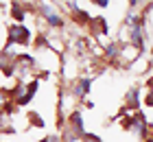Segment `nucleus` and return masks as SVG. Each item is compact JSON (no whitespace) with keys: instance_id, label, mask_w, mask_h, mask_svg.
Wrapping results in <instances>:
<instances>
[{"instance_id":"2","label":"nucleus","mask_w":153,"mask_h":142,"mask_svg":"<svg viewBox=\"0 0 153 142\" xmlns=\"http://www.w3.org/2000/svg\"><path fill=\"white\" fill-rule=\"evenodd\" d=\"M39 11H42V16L48 20V24H51V26H59V24H61V16H59V11H57V9H53V4H48L46 0L39 4Z\"/></svg>"},{"instance_id":"7","label":"nucleus","mask_w":153,"mask_h":142,"mask_svg":"<svg viewBox=\"0 0 153 142\" xmlns=\"http://www.w3.org/2000/svg\"><path fill=\"white\" fill-rule=\"evenodd\" d=\"M127 103L131 105V107H138V90H131L127 94Z\"/></svg>"},{"instance_id":"12","label":"nucleus","mask_w":153,"mask_h":142,"mask_svg":"<svg viewBox=\"0 0 153 142\" xmlns=\"http://www.w3.org/2000/svg\"><path fill=\"white\" fill-rule=\"evenodd\" d=\"M2 103H4V94L0 92V105H2Z\"/></svg>"},{"instance_id":"11","label":"nucleus","mask_w":153,"mask_h":142,"mask_svg":"<svg viewBox=\"0 0 153 142\" xmlns=\"http://www.w3.org/2000/svg\"><path fill=\"white\" fill-rule=\"evenodd\" d=\"M90 142H101V138H96V136H85Z\"/></svg>"},{"instance_id":"9","label":"nucleus","mask_w":153,"mask_h":142,"mask_svg":"<svg viewBox=\"0 0 153 142\" xmlns=\"http://www.w3.org/2000/svg\"><path fill=\"white\" fill-rule=\"evenodd\" d=\"M46 142H61V140H59L57 136H48V138H46Z\"/></svg>"},{"instance_id":"5","label":"nucleus","mask_w":153,"mask_h":142,"mask_svg":"<svg viewBox=\"0 0 153 142\" xmlns=\"http://www.w3.org/2000/svg\"><path fill=\"white\" fill-rule=\"evenodd\" d=\"M70 123H72V131H76V136H85V129H83V120H81V114L74 112L70 116Z\"/></svg>"},{"instance_id":"13","label":"nucleus","mask_w":153,"mask_h":142,"mask_svg":"<svg viewBox=\"0 0 153 142\" xmlns=\"http://www.w3.org/2000/svg\"><path fill=\"white\" fill-rule=\"evenodd\" d=\"M147 142H153V140H147Z\"/></svg>"},{"instance_id":"1","label":"nucleus","mask_w":153,"mask_h":142,"mask_svg":"<svg viewBox=\"0 0 153 142\" xmlns=\"http://www.w3.org/2000/svg\"><path fill=\"white\" fill-rule=\"evenodd\" d=\"M29 42V31L24 24H13L9 28V44H26Z\"/></svg>"},{"instance_id":"6","label":"nucleus","mask_w":153,"mask_h":142,"mask_svg":"<svg viewBox=\"0 0 153 142\" xmlns=\"http://www.w3.org/2000/svg\"><path fill=\"white\" fill-rule=\"evenodd\" d=\"M90 85H92V81H90V79H83V81H81V85L76 88V96H83V94H88Z\"/></svg>"},{"instance_id":"4","label":"nucleus","mask_w":153,"mask_h":142,"mask_svg":"<svg viewBox=\"0 0 153 142\" xmlns=\"http://www.w3.org/2000/svg\"><path fill=\"white\" fill-rule=\"evenodd\" d=\"M129 31H131V42L138 46V48H142V24H131L129 26Z\"/></svg>"},{"instance_id":"10","label":"nucleus","mask_w":153,"mask_h":142,"mask_svg":"<svg viewBox=\"0 0 153 142\" xmlns=\"http://www.w3.org/2000/svg\"><path fill=\"white\" fill-rule=\"evenodd\" d=\"M94 2L99 4V7H107V2H109V0H94Z\"/></svg>"},{"instance_id":"8","label":"nucleus","mask_w":153,"mask_h":142,"mask_svg":"<svg viewBox=\"0 0 153 142\" xmlns=\"http://www.w3.org/2000/svg\"><path fill=\"white\" fill-rule=\"evenodd\" d=\"M118 55H120V46H118V44L107 46V57H118Z\"/></svg>"},{"instance_id":"3","label":"nucleus","mask_w":153,"mask_h":142,"mask_svg":"<svg viewBox=\"0 0 153 142\" xmlns=\"http://www.w3.org/2000/svg\"><path fill=\"white\" fill-rule=\"evenodd\" d=\"M129 129L131 131H136L138 136H147V125H144V118L142 116H138V118H134V120H129Z\"/></svg>"}]
</instances>
